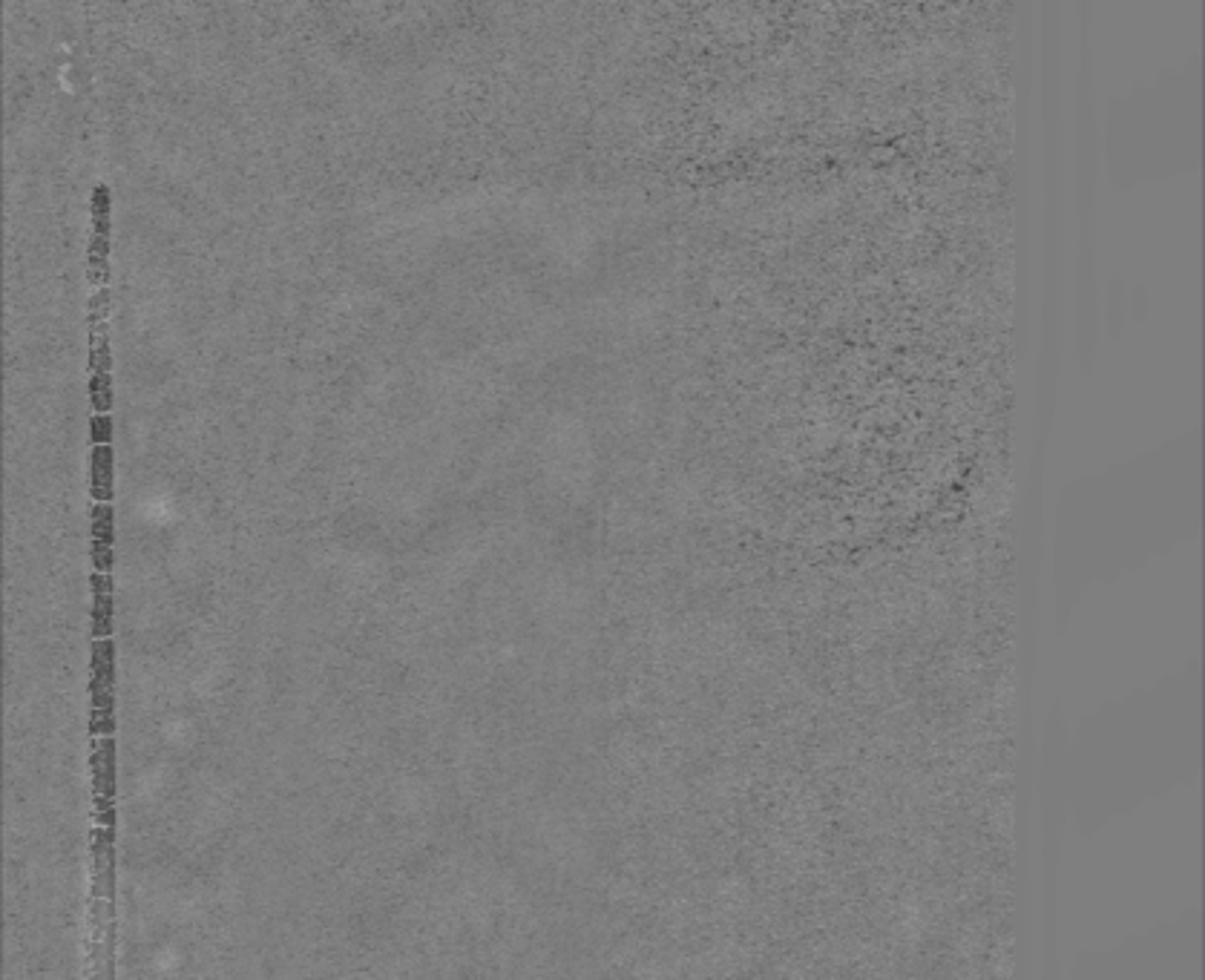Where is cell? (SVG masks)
<instances>
[{"label": "cell", "mask_w": 1205, "mask_h": 980, "mask_svg": "<svg viewBox=\"0 0 1205 980\" xmlns=\"http://www.w3.org/2000/svg\"><path fill=\"white\" fill-rule=\"evenodd\" d=\"M93 633L96 638H109L112 633V584L106 573L93 576Z\"/></svg>", "instance_id": "277c9868"}, {"label": "cell", "mask_w": 1205, "mask_h": 980, "mask_svg": "<svg viewBox=\"0 0 1205 980\" xmlns=\"http://www.w3.org/2000/svg\"><path fill=\"white\" fill-rule=\"evenodd\" d=\"M112 728H115L112 707H93V733L96 736H109Z\"/></svg>", "instance_id": "52a82bcc"}, {"label": "cell", "mask_w": 1205, "mask_h": 980, "mask_svg": "<svg viewBox=\"0 0 1205 980\" xmlns=\"http://www.w3.org/2000/svg\"><path fill=\"white\" fill-rule=\"evenodd\" d=\"M112 449L109 443H96L93 449V497L109 500L112 497Z\"/></svg>", "instance_id": "5b68a950"}, {"label": "cell", "mask_w": 1205, "mask_h": 980, "mask_svg": "<svg viewBox=\"0 0 1205 980\" xmlns=\"http://www.w3.org/2000/svg\"><path fill=\"white\" fill-rule=\"evenodd\" d=\"M93 774H96V808L99 825H112L115 819V751L112 739L104 736L93 754Z\"/></svg>", "instance_id": "6da1fadb"}, {"label": "cell", "mask_w": 1205, "mask_h": 980, "mask_svg": "<svg viewBox=\"0 0 1205 980\" xmlns=\"http://www.w3.org/2000/svg\"><path fill=\"white\" fill-rule=\"evenodd\" d=\"M90 402L96 408V414H106L112 405V377L109 371H93L90 377Z\"/></svg>", "instance_id": "8992f818"}, {"label": "cell", "mask_w": 1205, "mask_h": 980, "mask_svg": "<svg viewBox=\"0 0 1205 980\" xmlns=\"http://www.w3.org/2000/svg\"><path fill=\"white\" fill-rule=\"evenodd\" d=\"M112 544H115L112 506H109V500H96V512H93V564H96V573H109Z\"/></svg>", "instance_id": "3957f363"}, {"label": "cell", "mask_w": 1205, "mask_h": 980, "mask_svg": "<svg viewBox=\"0 0 1205 980\" xmlns=\"http://www.w3.org/2000/svg\"><path fill=\"white\" fill-rule=\"evenodd\" d=\"M112 440V420L106 414H96L93 417V446L96 443H109Z\"/></svg>", "instance_id": "ba28073f"}, {"label": "cell", "mask_w": 1205, "mask_h": 980, "mask_svg": "<svg viewBox=\"0 0 1205 980\" xmlns=\"http://www.w3.org/2000/svg\"><path fill=\"white\" fill-rule=\"evenodd\" d=\"M115 650L109 638L93 644V707H112L115 701Z\"/></svg>", "instance_id": "7a4b0ae2"}]
</instances>
